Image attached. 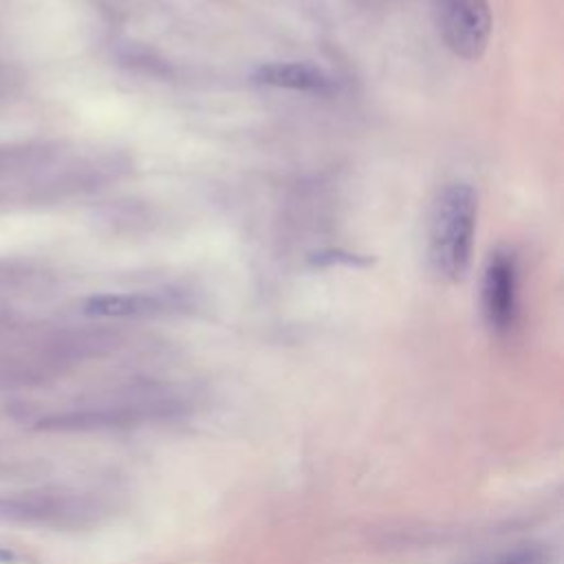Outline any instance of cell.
<instances>
[{
    "label": "cell",
    "instance_id": "cell-1",
    "mask_svg": "<svg viewBox=\"0 0 564 564\" xmlns=\"http://www.w3.org/2000/svg\"><path fill=\"white\" fill-rule=\"evenodd\" d=\"M478 198L469 183L454 181L438 189L427 218V260L445 282L467 273L474 249Z\"/></svg>",
    "mask_w": 564,
    "mask_h": 564
},
{
    "label": "cell",
    "instance_id": "cell-2",
    "mask_svg": "<svg viewBox=\"0 0 564 564\" xmlns=\"http://www.w3.org/2000/svg\"><path fill=\"white\" fill-rule=\"evenodd\" d=\"M436 29L447 48L463 59H478L491 35L487 0H430Z\"/></svg>",
    "mask_w": 564,
    "mask_h": 564
},
{
    "label": "cell",
    "instance_id": "cell-3",
    "mask_svg": "<svg viewBox=\"0 0 564 564\" xmlns=\"http://www.w3.org/2000/svg\"><path fill=\"white\" fill-rule=\"evenodd\" d=\"M480 306L487 326L502 335L516 324L518 315V258L511 249L498 247L489 253L482 286Z\"/></svg>",
    "mask_w": 564,
    "mask_h": 564
},
{
    "label": "cell",
    "instance_id": "cell-4",
    "mask_svg": "<svg viewBox=\"0 0 564 564\" xmlns=\"http://www.w3.org/2000/svg\"><path fill=\"white\" fill-rule=\"evenodd\" d=\"M253 79L258 84L271 88H284L295 93H313V95H328L335 88L333 77L315 64L308 62H271L262 64Z\"/></svg>",
    "mask_w": 564,
    "mask_h": 564
},
{
    "label": "cell",
    "instance_id": "cell-5",
    "mask_svg": "<svg viewBox=\"0 0 564 564\" xmlns=\"http://www.w3.org/2000/svg\"><path fill=\"white\" fill-rule=\"evenodd\" d=\"M163 308V297L152 293H110L93 295L84 302V313L95 317H137Z\"/></svg>",
    "mask_w": 564,
    "mask_h": 564
},
{
    "label": "cell",
    "instance_id": "cell-6",
    "mask_svg": "<svg viewBox=\"0 0 564 564\" xmlns=\"http://www.w3.org/2000/svg\"><path fill=\"white\" fill-rule=\"evenodd\" d=\"M474 564H551V553L544 546H520L516 551L480 560Z\"/></svg>",
    "mask_w": 564,
    "mask_h": 564
},
{
    "label": "cell",
    "instance_id": "cell-7",
    "mask_svg": "<svg viewBox=\"0 0 564 564\" xmlns=\"http://www.w3.org/2000/svg\"><path fill=\"white\" fill-rule=\"evenodd\" d=\"M315 264H335V262H346V264H368V258L355 256V253H341V251H328V253H319L317 258H313Z\"/></svg>",
    "mask_w": 564,
    "mask_h": 564
}]
</instances>
